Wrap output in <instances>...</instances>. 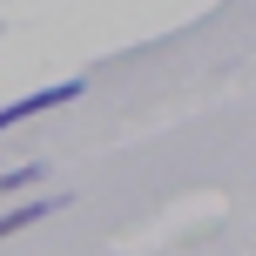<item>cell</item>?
Instances as JSON below:
<instances>
[{"instance_id": "cell-1", "label": "cell", "mask_w": 256, "mask_h": 256, "mask_svg": "<svg viewBox=\"0 0 256 256\" xmlns=\"http://www.w3.org/2000/svg\"><path fill=\"white\" fill-rule=\"evenodd\" d=\"M81 88H88V81H54V88L27 94V102H7L0 108V135H7L14 122H27V115H48V108H61V102H81Z\"/></svg>"}, {"instance_id": "cell-2", "label": "cell", "mask_w": 256, "mask_h": 256, "mask_svg": "<svg viewBox=\"0 0 256 256\" xmlns=\"http://www.w3.org/2000/svg\"><path fill=\"white\" fill-rule=\"evenodd\" d=\"M54 209H68V196H40V202L7 209V216H0V243H7V236H20V230H34V222H40V216H54Z\"/></svg>"}, {"instance_id": "cell-3", "label": "cell", "mask_w": 256, "mask_h": 256, "mask_svg": "<svg viewBox=\"0 0 256 256\" xmlns=\"http://www.w3.org/2000/svg\"><path fill=\"white\" fill-rule=\"evenodd\" d=\"M27 182H40V162H27V168H7V176H0V196H20Z\"/></svg>"}]
</instances>
